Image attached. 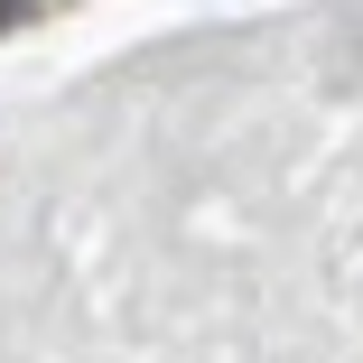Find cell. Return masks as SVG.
<instances>
[{
	"mask_svg": "<svg viewBox=\"0 0 363 363\" xmlns=\"http://www.w3.org/2000/svg\"><path fill=\"white\" fill-rule=\"evenodd\" d=\"M10 19H28V0H0V28H10Z\"/></svg>",
	"mask_w": 363,
	"mask_h": 363,
	"instance_id": "6da1fadb",
	"label": "cell"
}]
</instances>
